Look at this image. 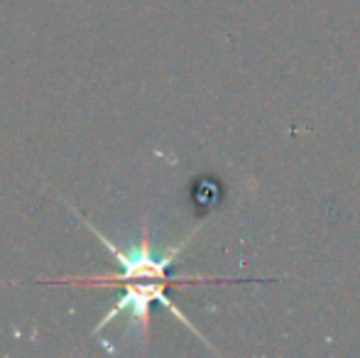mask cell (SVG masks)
<instances>
[{
	"instance_id": "obj_1",
	"label": "cell",
	"mask_w": 360,
	"mask_h": 358,
	"mask_svg": "<svg viewBox=\"0 0 360 358\" xmlns=\"http://www.w3.org/2000/svg\"><path fill=\"white\" fill-rule=\"evenodd\" d=\"M86 226H89L91 231H94L96 236L101 238V243L105 245V248L113 253V258L118 260V265L123 268L120 275H113V277H105V280L110 282H130V280H165V270L167 265L174 260L176 250L179 248H172L167 250V253L157 255L155 250H150V245L147 243H140L138 248H130V250H120L115 248L113 243H110L105 236H101L98 231L94 229V226L86 221ZM74 282V285H98V282H103V277H89V280H69Z\"/></svg>"
}]
</instances>
